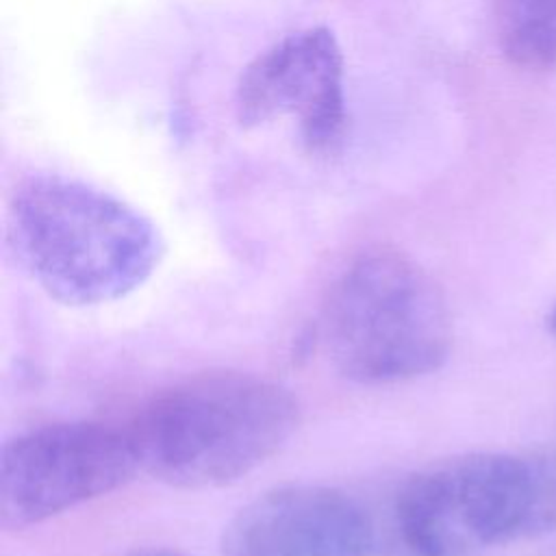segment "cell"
Instances as JSON below:
<instances>
[{
	"instance_id": "cell-1",
	"label": "cell",
	"mask_w": 556,
	"mask_h": 556,
	"mask_svg": "<svg viewBox=\"0 0 556 556\" xmlns=\"http://www.w3.org/2000/svg\"><path fill=\"white\" fill-rule=\"evenodd\" d=\"M7 224L33 280L70 306L124 298L152 276L163 256V239L141 211L59 174L22 180Z\"/></svg>"
},
{
	"instance_id": "cell-2",
	"label": "cell",
	"mask_w": 556,
	"mask_h": 556,
	"mask_svg": "<svg viewBox=\"0 0 556 556\" xmlns=\"http://www.w3.org/2000/svg\"><path fill=\"white\" fill-rule=\"evenodd\" d=\"M289 389L241 371H211L156 393L128 432L139 467L176 489H213L271 458L298 428Z\"/></svg>"
},
{
	"instance_id": "cell-3",
	"label": "cell",
	"mask_w": 556,
	"mask_h": 556,
	"mask_svg": "<svg viewBox=\"0 0 556 556\" xmlns=\"http://www.w3.org/2000/svg\"><path fill=\"white\" fill-rule=\"evenodd\" d=\"M319 337L345 378L395 384L443 365L452 319L441 289L415 261L395 250H369L332 282Z\"/></svg>"
},
{
	"instance_id": "cell-4",
	"label": "cell",
	"mask_w": 556,
	"mask_h": 556,
	"mask_svg": "<svg viewBox=\"0 0 556 556\" xmlns=\"http://www.w3.org/2000/svg\"><path fill=\"white\" fill-rule=\"evenodd\" d=\"M406 547L471 556L556 530V452H473L413 473L395 506Z\"/></svg>"
},
{
	"instance_id": "cell-5",
	"label": "cell",
	"mask_w": 556,
	"mask_h": 556,
	"mask_svg": "<svg viewBox=\"0 0 556 556\" xmlns=\"http://www.w3.org/2000/svg\"><path fill=\"white\" fill-rule=\"evenodd\" d=\"M139 469L128 428L67 421L26 430L2 447V528L24 530L102 497Z\"/></svg>"
},
{
	"instance_id": "cell-6",
	"label": "cell",
	"mask_w": 556,
	"mask_h": 556,
	"mask_svg": "<svg viewBox=\"0 0 556 556\" xmlns=\"http://www.w3.org/2000/svg\"><path fill=\"white\" fill-rule=\"evenodd\" d=\"M235 115L243 128L293 119L311 156H337L348 132L345 61L334 33L308 26L256 54L239 76Z\"/></svg>"
},
{
	"instance_id": "cell-7",
	"label": "cell",
	"mask_w": 556,
	"mask_h": 556,
	"mask_svg": "<svg viewBox=\"0 0 556 556\" xmlns=\"http://www.w3.org/2000/svg\"><path fill=\"white\" fill-rule=\"evenodd\" d=\"M374 526L345 491L289 484L245 504L224 530L222 556H369Z\"/></svg>"
},
{
	"instance_id": "cell-8",
	"label": "cell",
	"mask_w": 556,
	"mask_h": 556,
	"mask_svg": "<svg viewBox=\"0 0 556 556\" xmlns=\"http://www.w3.org/2000/svg\"><path fill=\"white\" fill-rule=\"evenodd\" d=\"M500 46L523 70L556 67V0H502Z\"/></svg>"
},
{
	"instance_id": "cell-9",
	"label": "cell",
	"mask_w": 556,
	"mask_h": 556,
	"mask_svg": "<svg viewBox=\"0 0 556 556\" xmlns=\"http://www.w3.org/2000/svg\"><path fill=\"white\" fill-rule=\"evenodd\" d=\"M128 556H185V554L178 549H169V547H143Z\"/></svg>"
},
{
	"instance_id": "cell-10",
	"label": "cell",
	"mask_w": 556,
	"mask_h": 556,
	"mask_svg": "<svg viewBox=\"0 0 556 556\" xmlns=\"http://www.w3.org/2000/svg\"><path fill=\"white\" fill-rule=\"evenodd\" d=\"M549 328H552V332L556 334V306H554V311L549 313Z\"/></svg>"
},
{
	"instance_id": "cell-11",
	"label": "cell",
	"mask_w": 556,
	"mask_h": 556,
	"mask_svg": "<svg viewBox=\"0 0 556 556\" xmlns=\"http://www.w3.org/2000/svg\"><path fill=\"white\" fill-rule=\"evenodd\" d=\"M402 556H428V554H421V552H415V549H410V547H406V552L402 554Z\"/></svg>"
}]
</instances>
